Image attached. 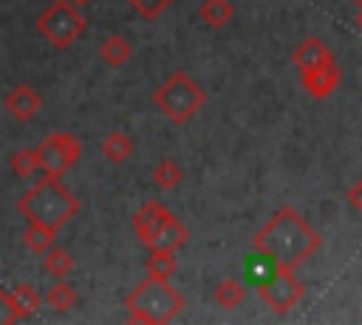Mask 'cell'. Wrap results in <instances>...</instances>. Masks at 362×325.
Masks as SVG:
<instances>
[{
  "mask_svg": "<svg viewBox=\"0 0 362 325\" xmlns=\"http://www.w3.org/2000/svg\"><path fill=\"white\" fill-rule=\"evenodd\" d=\"M354 3H356V6H362V0H354Z\"/></svg>",
  "mask_w": 362,
  "mask_h": 325,
  "instance_id": "29",
  "label": "cell"
},
{
  "mask_svg": "<svg viewBox=\"0 0 362 325\" xmlns=\"http://www.w3.org/2000/svg\"><path fill=\"white\" fill-rule=\"evenodd\" d=\"M356 25L362 28V6H359V11H356Z\"/></svg>",
  "mask_w": 362,
  "mask_h": 325,
  "instance_id": "28",
  "label": "cell"
},
{
  "mask_svg": "<svg viewBox=\"0 0 362 325\" xmlns=\"http://www.w3.org/2000/svg\"><path fill=\"white\" fill-rule=\"evenodd\" d=\"M153 102L156 107L175 124H187L206 102L204 88L184 71L170 73L156 90H153Z\"/></svg>",
  "mask_w": 362,
  "mask_h": 325,
  "instance_id": "4",
  "label": "cell"
},
{
  "mask_svg": "<svg viewBox=\"0 0 362 325\" xmlns=\"http://www.w3.org/2000/svg\"><path fill=\"white\" fill-rule=\"evenodd\" d=\"M178 268L175 252H150L147 257V277H158V280H170Z\"/></svg>",
  "mask_w": 362,
  "mask_h": 325,
  "instance_id": "23",
  "label": "cell"
},
{
  "mask_svg": "<svg viewBox=\"0 0 362 325\" xmlns=\"http://www.w3.org/2000/svg\"><path fill=\"white\" fill-rule=\"evenodd\" d=\"M136 11H139V17L141 20H158L167 8H170V3L173 0H127Z\"/></svg>",
  "mask_w": 362,
  "mask_h": 325,
  "instance_id": "24",
  "label": "cell"
},
{
  "mask_svg": "<svg viewBox=\"0 0 362 325\" xmlns=\"http://www.w3.org/2000/svg\"><path fill=\"white\" fill-rule=\"evenodd\" d=\"M181 178H184V170H181V164L175 158H161L156 164V170H153V181L161 189H175L181 184Z\"/></svg>",
  "mask_w": 362,
  "mask_h": 325,
  "instance_id": "22",
  "label": "cell"
},
{
  "mask_svg": "<svg viewBox=\"0 0 362 325\" xmlns=\"http://www.w3.org/2000/svg\"><path fill=\"white\" fill-rule=\"evenodd\" d=\"M170 218H173V212H170L164 203L147 201V203H141V206L136 209V215H133V232H136V237H139L144 246H150L153 237L164 229V223H167Z\"/></svg>",
  "mask_w": 362,
  "mask_h": 325,
  "instance_id": "8",
  "label": "cell"
},
{
  "mask_svg": "<svg viewBox=\"0 0 362 325\" xmlns=\"http://www.w3.org/2000/svg\"><path fill=\"white\" fill-rule=\"evenodd\" d=\"M243 297H246V288H243L238 280H232V277L221 280V283L215 285V291H212V300H215L221 308H226V311L238 308V305L243 302Z\"/></svg>",
  "mask_w": 362,
  "mask_h": 325,
  "instance_id": "18",
  "label": "cell"
},
{
  "mask_svg": "<svg viewBox=\"0 0 362 325\" xmlns=\"http://www.w3.org/2000/svg\"><path fill=\"white\" fill-rule=\"evenodd\" d=\"M71 3H74V6H79V8H82V6H88V3H90V0H71Z\"/></svg>",
  "mask_w": 362,
  "mask_h": 325,
  "instance_id": "27",
  "label": "cell"
},
{
  "mask_svg": "<svg viewBox=\"0 0 362 325\" xmlns=\"http://www.w3.org/2000/svg\"><path fill=\"white\" fill-rule=\"evenodd\" d=\"M20 319H23V314H20L11 291H6L0 285V325H11V322H20Z\"/></svg>",
  "mask_w": 362,
  "mask_h": 325,
  "instance_id": "25",
  "label": "cell"
},
{
  "mask_svg": "<svg viewBox=\"0 0 362 325\" xmlns=\"http://www.w3.org/2000/svg\"><path fill=\"white\" fill-rule=\"evenodd\" d=\"M300 76H303L305 93L314 96V99H328L339 88V82H342V71H339L337 59L328 62V65H322V68H317V71H305Z\"/></svg>",
  "mask_w": 362,
  "mask_h": 325,
  "instance_id": "10",
  "label": "cell"
},
{
  "mask_svg": "<svg viewBox=\"0 0 362 325\" xmlns=\"http://www.w3.org/2000/svg\"><path fill=\"white\" fill-rule=\"evenodd\" d=\"M345 198H348V206H351L354 212H362V181L351 184L348 192H345Z\"/></svg>",
  "mask_w": 362,
  "mask_h": 325,
  "instance_id": "26",
  "label": "cell"
},
{
  "mask_svg": "<svg viewBox=\"0 0 362 325\" xmlns=\"http://www.w3.org/2000/svg\"><path fill=\"white\" fill-rule=\"evenodd\" d=\"M257 297H260L274 314L286 317L294 305L303 302V297H305V283L297 280V274H294L291 268H277V266H274V271H269V274L257 283Z\"/></svg>",
  "mask_w": 362,
  "mask_h": 325,
  "instance_id": "6",
  "label": "cell"
},
{
  "mask_svg": "<svg viewBox=\"0 0 362 325\" xmlns=\"http://www.w3.org/2000/svg\"><path fill=\"white\" fill-rule=\"evenodd\" d=\"M8 164H11V170H14L17 178H31L40 170L37 147H20V150H14L11 158H8Z\"/></svg>",
  "mask_w": 362,
  "mask_h": 325,
  "instance_id": "21",
  "label": "cell"
},
{
  "mask_svg": "<svg viewBox=\"0 0 362 325\" xmlns=\"http://www.w3.org/2000/svg\"><path fill=\"white\" fill-rule=\"evenodd\" d=\"M124 308L130 322H141V325H164L173 322L181 308H184V294L170 283V280H158V277H147L141 280L127 297H124Z\"/></svg>",
  "mask_w": 362,
  "mask_h": 325,
  "instance_id": "3",
  "label": "cell"
},
{
  "mask_svg": "<svg viewBox=\"0 0 362 325\" xmlns=\"http://www.w3.org/2000/svg\"><path fill=\"white\" fill-rule=\"evenodd\" d=\"M198 17L209 25V28H223L232 17H235V6H232V0H204L201 6H198Z\"/></svg>",
  "mask_w": 362,
  "mask_h": 325,
  "instance_id": "15",
  "label": "cell"
},
{
  "mask_svg": "<svg viewBox=\"0 0 362 325\" xmlns=\"http://www.w3.org/2000/svg\"><path fill=\"white\" fill-rule=\"evenodd\" d=\"M187 240H189V229L173 215V218L164 223V229L153 237V243H150L147 249H150V252H178Z\"/></svg>",
  "mask_w": 362,
  "mask_h": 325,
  "instance_id": "12",
  "label": "cell"
},
{
  "mask_svg": "<svg viewBox=\"0 0 362 325\" xmlns=\"http://www.w3.org/2000/svg\"><path fill=\"white\" fill-rule=\"evenodd\" d=\"M37 155H40V170L45 175H65L82 155V141L74 133L57 130L48 133L40 144H37Z\"/></svg>",
  "mask_w": 362,
  "mask_h": 325,
  "instance_id": "7",
  "label": "cell"
},
{
  "mask_svg": "<svg viewBox=\"0 0 362 325\" xmlns=\"http://www.w3.org/2000/svg\"><path fill=\"white\" fill-rule=\"evenodd\" d=\"M42 268H45L51 277L62 280V277H68V274L74 271V254H71L68 249H62V246H51V249L42 254Z\"/></svg>",
  "mask_w": 362,
  "mask_h": 325,
  "instance_id": "17",
  "label": "cell"
},
{
  "mask_svg": "<svg viewBox=\"0 0 362 325\" xmlns=\"http://www.w3.org/2000/svg\"><path fill=\"white\" fill-rule=\"evenodd\" d=\"M133 150H136L133 138L124 136L122 130H113V133H107V136L102 138V155H105L110 164H124V161L133 155Z\"/></svg>",
  "mask_w": 362,
  "mask_h": 325,
  "instance_id": "14",
  "label": "cell"
},
{
  "mask_svg": "<svg viewBox=\"0 0 362 325\" xmlns=\"http://www.w3.org/2000/svg\"><path fill=\"white\" fill-rule=\"evenodd\" d=\"M322 246V237L311 223L291 206H280L252 237V249L263 254L277 268H297L303 266L317 249Z\"/></svg>",
  "mask_w": 362,
  "mask_h": 325,
  "instance_id": "1",
  "label": "cell"
},
{
  "mask_svg": "<svg viewBox=\"0 0 362 325\" xmlns=\"http://www.w3.org/2000/svg\"><path fill=\"white\" fill-rule=\"evenodd\" d=\"M54 240H57V229L42 226V223H28L25 232H23V243L34 254H45L54 246Z\"/></svg>",
  "mask_w": 362,
  "mask_h": 325,
  "instance_id": "16",
  "label": "cell"
},
{
  "mask_svg": "<svg viewBox=\"0 0 362 325\" xmlns=\"http://www.w3.org/2000/svg\"><path fill=\"white\" fill-rule=\"evenodd\" d=\"M3 105H6V110H8L17 122H31V119L40 113V107H42V96H40L31 85H14V88L6 93Z\"/></svg>",
  "mask_w": 362,
  "mask_h": 325,
  "instance_id": "11",
  "label": "cell"
},
{
  "mask_svg": "<svg viewBox=\"0 0 362 325\" xmlns=\"http://www.w3.org/2000/svg\"><path fill=\"white\" fill-rule=\"evenodd\" d=\"M11 297H14V302H17L20 314H23V319L34 317V314L40 311V305H42V294H40L34 285H28V283H17V285L11 288Z\"/></svg>",
  "mask_w": 362,
  "mask_h": 325,
  "instance_id": "20",
  "label": "cell"
},
{
  "mask_svg": "<svg viewBox=\"0 0 362 325\" xmlns=\"http://www.w3.org/2000/svg\"><path fill=\"white\" fill-rule=\"evenodd\" d=\"M88 28L85 14L79 11V6H74L71 0H54L48 3L40 14H37V31L57 48L65 51L71 48Z\"/></svg>",
  "mask_w": 362,
  "mask_h": 325,
  "instance_id": "5",
  "label": "cell"
},
{
  "mask_svg": "<svg viewBox=\"0 0 362 325\" xmlns=\"http://www.w3.org/2000/svg\"><path fill=\"white\" fill-rule=\"evenodd\" d=\"M291 62H294V68L300 73H305V71H317V68L334 62V54L320 37H308L291 51Z\"/></svg>",
  "mask_w": 362,
  "mask_h": 325,
  "instance_id": "9",
  "label": "cell"
},
{
  "mask_svg": "<svg viewBox=\"0 0 362 325\" xmlns=\"http://www.w3.org/2000/svg\"><path fill=\"white\" fill-rule=\"evenodd\" d=\"M17 212L28 223H42L59 232L79 212V198L62 184L59 175H42L17 198Z\"/></svg>",
  "mask_w": 362,
  "mask_h": 325,
  "instance_id": "2",
  "label": "cell"
},
{
  "mask_svg": "<svg viewBox=\"0 0 362 325\" xmlns=\"http://www.w3.org/2000/svg\"><path fill=\"white\" fill-rule=\"evenodd\" d=\"M42 302H45L51 311L65 314V311H71V308L76 305V291H74V285H68V283H54V285L45 291Z\"/></svg>",
  "mask_w": 362,
  "mask_h": 325,
  "instance_id": "19",
  "label": "cell"
},
{
  "mask_svg": "<svg viewBox=\"0 0 362 325\" xmlns=\"http://www.w3.org/2000/svg\"><path fill=\"white\" fill-rule=\"evenodd\" d=\"M99 57H102L105 65H110V68H122V65L130 62V57H133V45H130V40H124L122 34H107V37L102 40V45H99Z\"/></svg>",
  "mask_w": 362,
  "mask_h": 325,
  "instance_id": "13",
  "label": "cell"
}]
</instances>
